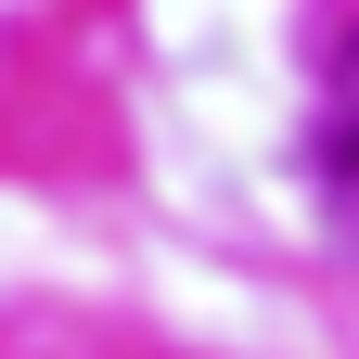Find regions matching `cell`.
<instances>
[{
    "instance_id": "cell-1",
    "label": "cell",
    "mask_w": 359,
    "mask_h": 359,
    "mask_svg": "<svg viewBox=\"0 0 359 359\" xmlns=\"http://www.w3.org/2000/svg\"><path fill=\"white\" fill-rule=\"evenodd\" d=\"M334 167L359 180V26H346V52H334Z\"/></svg>"
}]
</instances>
